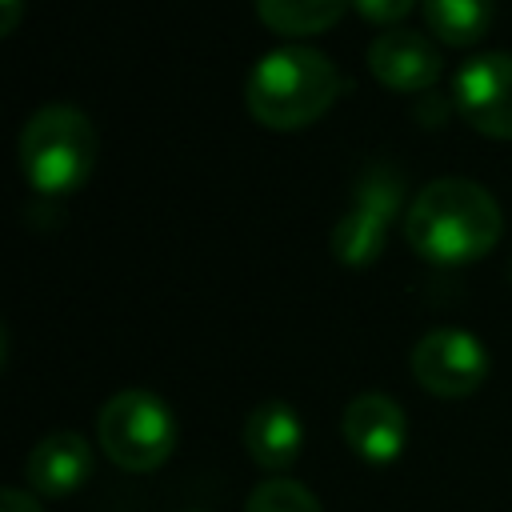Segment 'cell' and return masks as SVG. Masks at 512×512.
<instances>
[{
	"label": "cell",
	"mask_w": 512,
	"mask_h": 512,
	"mask_svg": "<svg viewBox=\"0 0 512 512\" xmlns=\"http://www.w3.org/2000/svg\"><path fill=\"white\" fill-rule=\"evenodd\" d=\"M500 204L492 192L464 176H440L424 184L404 216V240L412 252L440 268H460L488 256L500 240Z\"/></svg>",
	"instance_id": "obj_1"
},
{
	"label": "cell",
	"mask_w": 512,
	"mask_h": 512,
	"mask_svg": "<svg viewBox=\"0 0 512 512\" xmlns=\"http://www.w3.org/2000/svg\"><path fill=\"white\" fill-rule=\"evenodd\" d=\"M336 96H340L336 64L304 44H284L264 52L244 80L248 116L272 132L308 128L336 104Z\"/></svg>",
	"instance_id": "obj_2"
},
{
	"label": "cell",
	"mask_w": 512,
	"mask_h": 512,
	"mask_svg": "<svg viewBox=\"0 0 512 512\" xmlns=\"http://www.w3.org/2000/svg\"><path fill=\"white\" fill-rule=\"evenodd\" d=\"M96 128L72 104H44L20 128V172L40 196L76 192L96 168Z\"/></svg>",
	"instance_id": "obj_3"
},
{
	"label": "cell",
	"mask_w": 512,
	"mask_h": 512,
	"mask_svg": "<svg viewBox=\"0 0 512 512\" xmlns=\"http://www.w3.org/2000/svg\"><path fill=\"white\" fill-rule=\"evenodd\" d=\"M96 436L112 464L128 472H152L176 448V416L156 392L124 388L104 400L96 416Z\"/></svg>",
	"instance_id": "obj_4"
},
{
	"label": "cell",
	"mask_w": 512,
	"mask_h": 512,
	"mask_svg": "<svg viewBox=\"0 0 512 512\" xmlns=\"http://www.w3.org/2000/svg\"><path fill=\"white\" fill-rule=\"evenodd\" d=\"M404 196V176L388 160H368L352 180V200L332 228V256L344 268H368L388 244V228L396 220Z\"/></svg>",
	"instance_id": "obj_5"
},
{
	"label": "cell",
	"mask_w": 512,
	"mask_h": 512,
	"mask_svg": "<svg viewBox=\"0 0 512 512\" xmlns=\"http://www.w3.org/2000/svg\"><path fill=\"white\" fill-rule=\"evenodd\" d=\"M408 364L424 392H432L440 400H460L484 384L488 348L464 328H432L416 340Z\"/></svg>",
	"instance_id": "obj_6"
},
{
	"label": "cell",
	"mask_w": 512,
	"mask_h": 512,
	"mask_svg": "<svg viewBox=\"0 0 512 512\" xmlns=\"http://www.w3.org/2000/svg\"><path fill=\"white\" fill-rule=\"evenodd\" d=\"M456 112L492 140H512V56L480 52L464 60L452 76Z\"/></svg>",
	"instance_id": "obj_7"
},
{
	"label": "cell",
	"mask_w": 512,
	"mask_h": 512,
	"mask_svg": "<svg viewBox=\"0 0 512 512\" xmlns=\"http://www.w3.org/2000/svg\"><path fill=\"white\" fill-rule=\"evenodd\" d=\"M340 432L344 444L372 468H388L400 460L404 444H408V420L404 408L384 396V392H360L348 400L344 416H340Z\"/></svg>",
	"instance_id": "obj_8"
},
{
	"label": "cell",
	"mask_w": 512,
	"mask_h": 512,
	"mask_svg": "<svg viewBox=\"0 0 512 512\" xmlns=\"http://www.w3.org/2000/svg\"><path fill=\"white\" fill-rule=\"evenodd\" d=\"M368 72L392 88V92H424L440 80L444 60L440 48L412 28H384L372 44H368Z\"/></svg>",
	"instance_id": "obj_9"
},
{
	"label": "cell",
	"mask_w": 512,
	"mask_h": 512,
	"mask_svg": "<svg viewBox=\"0 0 512 512\" xmlns=\"http://www.w3.org/2000/svg\"><path fill=\"white\" fill-rule=\"evenodd\" d=\"M24 476L32 484L36 496L48 500H64L72 492H80L92 476V448L80 432H48L24 464Z\"/></svg>",
	"instance_id": "obj_10"
},
{
	"label": "cell",
	"mask_w": 512,
	"mask_h": 512,
	"mask_svg": "<svg viewBox=\"0 0 512 512\" xmlns=\"http://www.w3.org/2000/svg\"><path fill=\"white\" fill-rule=\"evenodd\" d=\"M244 448L268 472H280V468L296 464V456L304 448V424H300L296 408L284 404V400L256 404L244 420Z\"/></svg>",
	"instance_id": "obj_11"
},
{
	"label": "cell",
	"mask_w": 512,
	"mask_h": 512,
	"mask_svg": "<svg viewBox=\"0 0 512 512\" xmlns=\"http://www.w3.org/2000/svg\"><path fill=\"white\" fill-rule=\"evenodd\" d=\"M492 8H496V0H420L428 32L436 40H444L448 48L476 44L492 24Z\"/></svg>",
	"instance_id": "obj_12"
},
{
	"label": "cell",
	"mask_w": 512,
	"mask_h": 512,
	"mask_svg": "<svg viewBox=\"0 0 512 512\" xmlns=\"http://www.w3.org/2000/svg\"><path fill=\"white\" fill-rule=\"evenodd\" d=\"M352 0H256V16L276 36H316L332 28Z\"/></svg>",
	"instance_id": "obj_13"
},
{
	"label": "cell",
	"mask_w": 512,
	"mask_h": 512,
	"mask_svg": "<svg viewBox=\"0 0 512 512\" xmlns=\"http://www.w3.org/2000/svg\"><path fill=\"white\" fill-rule=\"evenodd\" d=\"M244 512H324V508H320V500L300 480L272 476V480H264V484L252 488Z\"/></svg>",
	"instance_id": "obj_14"
},
{
	"label": "cell",
	"mask_w": 512,
	"mask_h": 512,
	"mask_svg": "<svg viewBox=\"0 0 512 512\" xmlns=\"http://www.w3.org/2000/svg\"><path fill=\"white\" fill-rule=\"evenodd\" d=\"M412 4H416V0H352V8H356L364 20H372V24H392V28H396V20H404V16L412 12Z\"/></svg>",
	"instance_id": "obj_15"
},
{
	"label": "cell",
	"mask_w": 512,
	"mask_h": 512,
	"mask_svg": "<svg viewBox=\"0 0 512 512\" xmlns=\"http://www.w3.org/2000/svg\"><path fill=\"white\" fill-rule=\"evenodd\" d=\"M0 512H40V504H36L28 492H20V488H4Z\"/></svg>",
	"instance_id": "obj_16"
},
{
	"label": "cell",
	"mask_w": 512,
	"mask_h": 512,
	"mask_svg": "<svg viewBox=\"0 0 512 512\" xmlns=\"http://www.w3.org/2000/svg\"><path fill=\"white\" fill-rule=\"evenodd\" d=\"M20 12H24V0H0V32H4V36L16 32Z\"/></svg>",
	"instance_id": "obj_17"
}]
</instances>
